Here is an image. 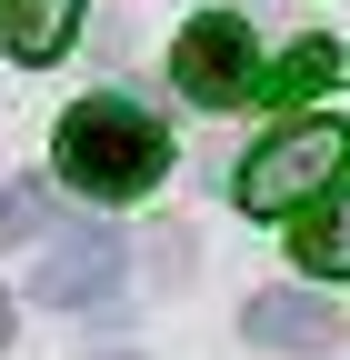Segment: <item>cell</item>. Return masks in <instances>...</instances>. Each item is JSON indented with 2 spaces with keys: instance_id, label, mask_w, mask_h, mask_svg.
<instances>
[{
  "instance_id": "6",
  "label": "cell",
  "mask_w": 350,
  "mask_h": 360,
  "mask_svg": "<svg viewBox=\"0 0 350 360\" xmlns=\"http://www.w3.org/2000/svg\"><path fill=\"white\" fill-rule=\"evenodd\" d=\"M0 40H11V60H60L80 40V0H11L0 11Z\"/></svg>"
},
{
  "instance_id": "10",
  "label": "cell",
  "mask_w": 350,
  "mask_h": 360,
  "mask_svg": "<svg viewBox=\"0 0 350 360\" xmlns=\"http://www.w3.org/2000/svg\"><path fill=\"white\" fill-rule=\"evenodd\" d=\"M11 330H20V321H11V290H0V350H11Z\"/></svg>"
},
{
  "instance_id": "1",
  "label": "cell",
  "mask_w": 350,
  "mask_h": 360,
  "mask_svg": "<svg viewBox=\"0 0 350 360\" xmlns=\"http://www.w3.org/2000/svg\"><path fill=\"white\" fill-rule=\"evenodd\" d=\"M160 170H170L160 120L130 110L120 90H101V101H80V110L60 120V180H70V191H91V200H141V191H160Z\"/></svg>"
},
{
  "instance_id": "7",
  "label": "cell",
  "mask_w": 350,
  "mask_h": 360,
  "mask_svg": "<svg viewBox=\"0 0 350 360\" xmlns=\"http://www.w3.org/2000/svg\"><path fill=\"white\" fill-rule=\"evenodd\" d=\"M290 250H300V270L340 281V270H350V191H330V200H311V210H290Z\"/></svg>"
},
{
  "instance_id": "8",
  "label": "cell",
  "mask_w": 350,
  "mask_h": 360,
  "mask_svg": "<svg viewBox=\"0 0 350 360\" xmlns=\"http://www.w3.org/2000/svg\"><path fill=\"white\" fill-rule=\"evenodd\" d=\"M330 70H340V40H290V51L271 60V80H260V101H311V90H330Z\"/></svg>"
},
{
  "instance_id": "2",
  "label": "cell",
  "mask_w": 350,
  "mask_h": 360,
  "mask_svg": "<svg viewBox=\"0 0 350 360\" xmlns=\"http://www.w3.org/2000/svg\"><path fill=\"white\" fill-rule=\"evenodd\" d=\"M350 170V130L340 120H290V130H271L250 160H240V210H260V220H290V210H311V200H330V180Z\"/></svg>"
},
{
  "instance_id": "9",
  "label": "cell",
  "mask_w": 350,
  "mask_h": 360,
  "mask_svg": "<svg viewBox=\"0 0 350 360\" xmlns=\"http://www.w3.org/2000/svg\"><path fill=\"white\" fill-rule=\"evenodd\" d=\"M40 220H51V191H40V180H11V191H0V250H30Z\"/></svg>"
},
{
  "instance_id": "3",
  "label": "cell",
  "mask_w": 350,
  "mask_h": 360,
  "mask_svg": "<svg viewBox=\"0 0 350 360\" xmlns=\"http://www.w3.org/2000/svg\"><path fill=\"white\" fill-rule=\"evenodd\" d=\"M170 80L190 90L200 110H240V101H260V51H250V30L231 20V11H210V20H190L181 40H170Z\"/></svg>"
},
{
  "instance_id": "4",
  "label": "cell",
  "mask_w": 350,
  "mask_h": 360,
  "mask_svg": "<svg viewBox=\"0 0 350 360\" xmlns=\"http://www.w3.org/2000/svg\"><path fill=\"white\" fill-rule=\"evenodd\" d=\"M120 231H101V220H80V231H51V250H40L30 270V300H51V310H91L120 290Z\"/></svg>"
},
{
  "instance_id": "5",
  "label": "cell",
  "mask_w": 350,
  "mask_h": 360,
  "mask_svg": "<svg viewBox=\"0 0 350 360\" xmlns=\"http://www.w3.org/2000/svg\"><path fill=\"white\" fill-rule=\"evenodd\" d=\"M250 340L260 350H340V310L311 290H260L250 300Z\"/></svg>"
}]
</instances>
